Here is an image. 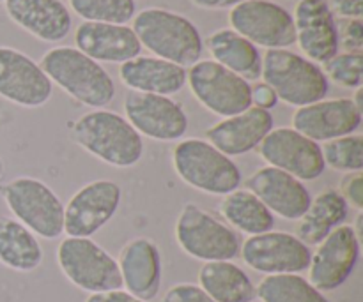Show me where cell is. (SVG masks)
<instances>
[{
	"instance_id": "5bb4252c",
	"label": "cell",
	"mask_w": 363,
	"mask_h": 302,
	"mask_svg": "<svg viewBox=\"0 0 363 302\" xmlns=\"http://www.w3.org/2000/svg\"><path fill=\"white\" fill-rule=\"evenodd\" d=\"M124 113L140 137L156 141H177L188 131L183 106L167 95L130 91L124 98Z\"/></svg>"
},
{
	"instance_id": "3957f363",
	"label": "cell",
	"mask_w": 363,
	"mask_h": 302,
	"mask_svg": "<svg viewBox=\"0 0 363 302\" xmlns=\"http://www.w3.org/2000/svg\"><path fill=\"white\" fill-rule=\"evenodd\" d=\"M133 32L140 46L158 59L181 67H191L201 60V34L197 27L181 14L160 7L142 9L133 16Z\"/></svg>"
},
{
	"instance_id": "8992f818",
	"label": "cell",
	"mask_w": 363,
	"mask_h": 302,
	"mask_svg": "<svg viewBox=\"0 0 363 302\" xmlns=\"http://www.w3.org/2000/svg\"><path fill=\"white\" fill-rule=\"evenodd\" d=\"M14 219L35 237L59 239L64 233V205L55 191L34 177H16L0 187Z\"/></svg>"
},
{
	"instance_id": "f35d334b",
	"label": "cell",
	"mask_w": 363,
	"mask_h": 302,
	"mask_svg": "<svg viewBox=\"0 0 363 302\" xmlns=\"http://www.w3.org/2000/svg\"><path fill=\"white\" fill-rule=\"evenodd\" d=\"M85 302H145L133 297L131 294H128L126 290H110V292H99V294H91V296L85 299Z\"/></svg>"
},
{
	"instance_id": "74e56055",
	"label": "cell",
	"mask_w": 363,
	"mask_h": 302,
	"mask_svg": "<svg viewBox=\"0 0 363 302\" xmlns=\"http://www.w3.org/2000/svg\"><path fill=\"white\" fill-rule=\"evenodd\" d=\"M277 103H279L277 94L266 83H261L252 88V105H255L257 108L268 110L269 112Z\"/></svg>"
},
{
	"instance_id": "484cf974",
	"label": "cell",
	"mask_w": 363,
	"mask_h": 302,
	"mask_svg": "<svg viewBox=\"0 0 363 302\" xmlns=\"http://www.w3.org/2000/svg\"><path fill=\"white\" fill-rule=\"evenodd\" d=\"M350 205L335 190H325L312 198L307 212L298 219L296 237L307 246H318L330 232L342 225Z\"/></svg>"
},
{
	"instance_id": "7402d4cb",
	"label": "cell",
	"mask_w": 363,
	"mask_h": 302,
	"mask_svg": "<svg viewBox=\"0 0 363 302\" xmlns=\"http://www.w3.org/2000/svg\"><path fill=\"white\" fill-rule=\"evenodd\" d=\"M77 50L96 62L124 64L140 55V42L133 28L116 23L84 21L74 32Z\"/></svg>"
},
{
	"instance_id": "5b68a950",
	"label": "cell",
	"mask_w": 363,
	"mask_h": 302,
	"mask_svg": "<svg viewBox=\"0 0 363 302\" xmlns=\"http://www.w3.org/2000/svg\"><path fill=\"white\" fill-rule=\"evenodd\" d=\"M261 78L277 99L296 108L321 101L328 94V78L321 67L289 50H268Z\"/></svg>"
},
{
	"instance_id": "ffe728a7",
	"label": "cell",
	"mask_w": 363,
	"mask_h": 302,
	"mask_svg": "<svg viewBox=\"0 0 363 302\" xmlns=\"http://www.w3.org/2000/svg\"><path fill=\"white\" fill-rule=\"evenodd\" d=\"M121 278L128 294L140 301H152L162 286V255L155 240L137 237L124 244L119 253Z\"/></svg>"
},
{
	"instance_id": "603a6c76",
	"label": "cell",
	"mask_w": 363,
	"mask_h": 302,
	"mask_svg": "<svg viewBox=\"0 0 363 302\" xmlns=\"http://www.w3.org/2000/svg\"><path fill=\"white\" fill-rule=\"evenodd\" d=\"M6 13L18 27L45 42H59L73 27L62 0H4Z\"/></svg>"
},
{
	"instance_id": "cb8c5ba5",
	"label": "cell",
	"mask_w": 363,
	"mask_h": 302,
	"mask_svg": "<svg viewBox=\"0 0 363 302\" xmlns=\"http://www.w3.org/2000/svg\"><path fill=\"white\" fill-rule=\"evenodd\" d=\"M119 78L133 92L170 98L186 85V69L158 57L138 55L121 64Z\"/></svg>"
},
{
	"instance_id": "4dcf8cb0",
	"label": "cell",
	"mask_w": 363,
	"mask_h": 302,
	"mask_svg": "<svg viewBox=\"0 0 363 302\" xmlns=\"http://www.w3.org/2000/svg\"><path fill=\"white\" fill-rule=\"evenodd\" d=\"M71 9L85 21L126 25L137 13L135 0H67Z\"/></svg>"
},
{
	"instance_id": "7bdbcfd3",
	"label": "cell",
	"mask_w": 363,
	"mask_h": 302,
	"mask_svg": "<svg viewBox=\"0 0 363 302\" xmlns=\"http://www.w3.org/2000/svg\"><path fill=\"white\" fill-rule=\"evenodd\" d=\"M4 172H6V166H4L2 158H0V179H2V177H4Z\"/></svg>"
},
{
	"instance_id": "277c9868",
	"label": "cell",
	"mask_w": 363,
	"mask_h": 302,
	"mask_svg": "<svg viewBox=\"0 0 363 302\" xmlns=\"http://www.w3.org/2000/svg\"><path fill=\"white\" fill-rule=\"evenodd\" d=\"M172 165L184 184L215 197L240 190L243 180L240 166L201 138L181 140L172 151Z\"/></svg>"
},
{
	"instance_id": "e0dca14e",
	"label": "cell",
	"mask_w": 363,
	"mask_h": 302,
	"mask_svg": "<svg viewBox=\"0 0 363 302\" xmlns=\"http://www.w3.org/2000/svg\"><path fill=\"white\" fill-rule=\"evenodd\" d=\"M247 187L272 214L287 221H298L312 202L311 191L301 180L273 166L255 170L247 179Z\"/></svg>"
},
{
	"instance_id": "2e32d148",
	"label": "cell",
	"mask_w": 363,
	"mask_h": 302,
	"mask_svg": "<svg viewBox=\"0 0 363 302\" xmlns=\"http://www.w3.org/2000/svg\"><path fill=\"white\" fill-rule=\"evenodd\" d=\"M52 81L20 50L0 46V98L23 108H39L52 98Z\"/></svg>"
},
{
	"instance_id": "83f0119b",
	"label": "cell",
	"mask_w": 363,
	"mask_h": 302,
	"mask_svg": "<svg viewBox=\"0 0 363 302\" xmlns=\"http://www.w3.org/2000/svg\"><path fill=\"white\" fill-rule=\"evenodd\" d=\"M38 237L13 218L0 216V264L16 272H32L43 264Z\"/></svg>"
},
{
	"instance_id": "f1b7e54d",
	"label": "cell",
	"mask_w": 363,
	"mask_h": 302,
	"mask_svg": "<svg viewBox=\"0 0 363 302\" xmlns=\"http://www.w3.org/2000/svg\"><path fill=\"white\" fill-rule=\"evenodd\" d=\"M218 211L230 226L247 236L266 233L275 226V216L248 190H236L225 194Z\"/></svg>"
},
{
	"instance_id": "ba28073f",
	"label": "cell",
	"mask_w": 363,
	"mask_h": 302,
	"mask_svg": "<svg viewBox=\"0 0 363 302\" xmlns=\"http://www.w3.org/2000/svg\"><path fill=\"white\" fill-rule=\"evenodd\" d=\"M176 240L184 253L202 262H230L241 250L240 236L197 204L181 209Z\"/></svg>"
},
{
	"instance_id": "6da1fadb",
	"label": "cell",
	"mask_w": 363,
	"mask_h": 302,
	"mask_svg": "<svg viewBox=\"0 0 363 302\" xmlns=\"http://www.w3.org/2000/svg\"><path fill=\"white\" fill-rule=\"evenodd\" d=\"M71 140L116 168H131L144 156V138L123 115L110 110H92L74 120Z\"/></svg>"
},
{
	"instance_id": "ab89813d",
	"label": "cell",
	"mask_w": 363,
	"mask_h": 302,
	"mask_svg": "<svg viewBox=\"0 0 363 302\" xmlns=\"http://www.w3.org/2000/svg\"><path fill=\"white\" fill-rule=\"evenodd\" d=\"M197 7L201 9H209V11H216V9H227L230 7L233 9L234 6H238L243 0H191Z\"/></svg>"
},
{
	"instance_id": "8fae6325",
	"label": "cell",
	"mask_w": 363,
	"mask_h": 302,
	"mask_svg": "<svg viewBox=\"0 0 363 302\" xmlns=\"http://www.w3.org/2000/svg\"><path fill=\"white\" fill-rule=\"evenodd\" d=\"M245 264L261 274H300L311 264V246L289 232H269L250 236L240 250Z\"/></svg>"
},
{
	"instance_id": "9c48e42d",
	"label": "cell",
	"mask_w": 363,
	"mask_h": 302,
	"mask_svg": "<svg viewBox=\"0 0 363 302\" xmlns=\"http://www.w3.org/2000/svg\"><path fill=\"white\" fill-rule=\"evenodd\" d=\"M186 81L199 103L215 115L233 117L252 106V87L247 80L215 60H199L186 71Z\"/></svg>"
},
{
	"instance_id": "8d00e7d4",
	"label": "cell",
	"mask_w": 363,
	"mask_h": 302,
	"mask_svg": "<svg viewBox=\"0 0 363 302\" xmlns=\"http://www.w3.org/2000/svg\"><path fill=\"white\" fill-rule=\"evenodd\" d=\"M328 7L333 16L344 20H360L363 16V0H330Z\"/></svg>"
},
{
	"instance_id": "44dd1931",
	"label": "cell",
	"mask_w": 363,
	"mask_h": 302,
	"mask_svg": "<svg viewBox=\"0 0 363 302\" xmlns=\"http://www.w3.org/2000/svg\"><path fill=\"white\" fill-rule=\"evenodd\" d=\"M273 129V117L268 110L250 106L238 115L227 117L206 131L213 147L225 156H243L257 149Z\"/></svg>"
},
{
	"instance_id": "d590c367",
	"label": "cell",
	"mask_w": 363,
	"mask_h": 302,
	"mask_svg": "<svg viewBox=\"0 0 363 302\" xmlns=\"http://www.w3.org/2000/svg\"><path fill=\"white\" fill-rule=\"evenodd\" d=\"M339 32V46L346 48L347 52L362 53L363 48V23L362 20H346L342 27L337 28Z\"/></svg>"
},
{
	"instance_id": "4316f807",
	"label": "cell",
	"mask_w": 363,
	"mask_h": 302,
	"mask_svg": "<svg viewBox=\"0 0 363 302\" xmlns=\"http://www.w3.org/2000/svg\"><path fill=\"white\" fill-rule=\"evenodd\" d=\"M199 286L215 302H252L255 286L247 272L233 262H204Z\"/></svg>"
},
{
	"instance_id": "ac0fdd59",
	"label": "cell",
	"mask_w": 363,
	"mask_h": 302,
	"mask_svg": "<svg viewBox=\"0 0 363 302\" xmlns=\"http://www.w3.org/2000/svg\"><path fill=\"white\" fill-rule=\"evenodd\" d=\"M362 126V112L351 99H321L293 113V129L312 141H328L354 134Z\"/></svg>"
},
{
	"instance_id": "d6a6232c",
	"label": "cell",
	"mask_w": 363,
	"mask_h": 302,
	"mask_svg": "<svg viewBox=\"0 0 363 302\" xmlns=\"http://www.w3.org/2000/svg\"><path fill=\"white\" fill-rule=\"evenodd\" d=\"M326 78L346 88H360L363 81V55L362 53L346 52L337 53L335 57L323 64Z\"/></svg>"
},
{
	"instance_id": "9a60e30c",
	"label": "cell",
	"mask_w": 363,
	"mask_h": 302,
	"mask_svg": "<svg viewBox=\"0 0 363 302\" xmlns=\"http://www.w3.org/2000/svg\"><path fill=\"white\" fill-rule=\"evenodd\" d=\"M360 244L351 226H337L312 253L308 264V283L319 292H333L342 286L357 267Z\"/></svg>"
},
{
	"instance_id": "1f68e13d",
	"label": "cell",
	"mask_w": 363,
	"mask_h": 302,
	"mask_svg": "<svg viewBox=\"0 0 363 302\" xmlns=\"http://www.w3.org/2000/svg\"><path fill=\"white\" fill-rule=\"evenodd\" d=\"M325 165L340 172H362L363 168V137L347 134L335 140L323 141L321 145Z\"/></svg>"
},
{
	"instance_id": "7c38bea8",
	"label": "cell",
	"mask_w": 363,
	"mask_h": 302,
	"mask_svg": "<svg viewBox=\"0 0 363 302\" xmlns=\"http://www.w3.org/2000/svg\"><path fill=\"white\" fill-rule=\"evenodd\" d=\"M259 154L268 166L284 170L298 180H315L325 173L321 145L293 127H277L259 145Z\"/></svg>"
},
{
	"instance_id": "4fadbf2b",
	"label": "cell",
	"mask_w": 363,
	"mask_h": 302,
	"mask_svg": "<svg viewBox=\"0 0 363 302\" xmlns=\"http://www.w3.org/2000/svg\"><path fill=\"white\" fill-rule=\"evenodd\" d=\"M123 191L113 180H92L82 186L64 207V233L91 237L116 216Z\"/></svg>"
},
{
	"instance_id": "d4e9b609",
	"label": "cell",
	"mask_w": 363,
	"mask_h": 302,
	"mask_svg": "<svg viewBox=\"0 0 363 302\" xmlns=\"http://www.w3.org/2000/svg\"><path fill=\"white\" fill-rule=\"evenodd\" d=\"M208 48L215 62L233 71L248 83L261 78L262 57L257 46L233 28H220L213 32L208 37Z\"/></svg>"
},
{
	"instance_id": "836d02e7",
	"label": "cell",
	"mask_w": 363,
	"mask_h": 302,
	"mask_svg": "<svg viewBox=\"0 0 363 302\" xmlns=\"http://www.w3.org/2000/svg\"><path fill=\"white\" fill-rule=\"evenodd\" d=\"M340 194L347 202L350 207H354L358 212L363 211V173L350 172L340 180Z\"/></svg>"
},
{
	"instance_id": "30bf717a",
	"label": "cell",
	"mask_w": 363,
	"mask_h": 302,
	"mask_svg": "<svg viewBox=\"0 0 363 302\" xmlns=\"http://www.w3.org/2000/svg\"><path fill=\"white\" fill-rule=\"evenodd\" d=\"M229 23L254 46L287 50L296 42L293 14L269 0H243L230 9Z\"/></svg>"
},
{
	"instance_id": "ee69618b",
	"label": "cell",
	"mask_w": 363,
	"mask_h": 302,
	"mask_svg": "<svg viewBox=\"0 0 363 302\" xmlns=\"http://www.w3.org/2000/svg\"><path fill=\"white\" fill-rule=\"evenodd\" d=\"M0 2H4V0H0Z\"/></svg>"
},
{
	"instance_id": "60d3db41",
	"label": "cell",
	"mask_w": 363,
	"mask_h": 302,
	"mask_svg": "<svg viewBox=\"0 0 363 302\" xmlns=\"http://www.w3.org/2000/svg\"><path fill=\"white\" fill-rule=\"evenodd\" d=\"M351 228H353V232H354V236H357V239L362 243V239H363V214H362V212H360V214H358L357 221H354V226H351Z\"/></svg>"
},
{
	"instance_id": "52a82bcc",
	"label": "cell",
	"mask_w": 363,
	"mask_h": 302,
	"mask_svg": "<svg viewBox=\"0 0 363 302\" xmlns=\"http://www.w3.org/2000/svg\"><path fill=\"white\" fill-rule=\"evenodd\" d=\"M57 264L77 289L89 294L123 289L117 260L91 237H66L57 248Z\"/></svg>"
},
{
	"instance_id": "d6986e66",
	"label": "cell",
	"mask_w": 363,
	"mask_h": 302,
	"mask_svg": "<svg viewBox=\"0 0 363 302\" xmlns=\"http://www.w3.org/2000/svg\"><path fill=\"white\" fill-rule=\"evenodd\" d=\"M293 21L296 42L308 60L325 64L339 53V27L326 0H298Z\"/></svg>"
},
{
	"instance_id": "b9f144b4",
	"label": "cell",
	"mask_w": 363,
	"mask_h": 302,
	"mask_svg": "<svg viewBox=\"0 0 363 302\" xmlns=\"http://www.w3.org/2000/svg\"><path fill=\"white\" fill-rule=\"evenodd\" d=\"M351 101H353L354 106H357V108L363 113V91H362V87L357 88V94H354V98L351 99Z\"/></svg>"
},
{
	"instance_id": "f546056e",
	"label": "cell",
	"mask_w": 363,
	"mask_h": 302,
	"mask_svg": "<svg viewBox=\"0 0 363 302\" xmlns=\"http://www.w3.org/2000/svg\"><path fill=\"white\" fill-rule=\"evenodd\" d=\"M255 297L262 302H330L300 274L266 276L255 289Z\"/></svg>"
},
{
	"instance_id": "e575fe53",
	"label": "cell",
	"mask_w": 363,
	"mask_h": 302,
	"mask_svg": "<svg viewBox=\"0 0 363 302\" xmlns=\"http://www.w3.org/2000/svg\"><path fill=\"white\" fill-rule=\"evenodd\" d=\"M162 302H215L199 285L179 283L167 290Z\"/></svg>"
},
{
	"instance_id": "7a4b0ae2",
	"label": "cell",
	"mask_w": 363,
	"mask_h": 302,
	"mask_svg": "<svg viewBox=\"0 0 363 302\" xmlns=\"http://www.w3.org/2000/svg\"><path fill=\"white\" fill-rule=\"evenodd\" d=\"M39 67L50 81L89 108H105L116 98V83L108 71L77 48L57 46L48 50Z\"/></svg>"
}]
</instances>
